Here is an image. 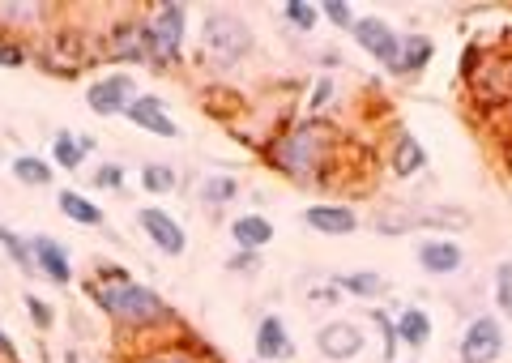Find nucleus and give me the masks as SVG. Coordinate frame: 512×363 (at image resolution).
Returning a JSON list of instances; mask_svg holds the SVG:
<instances>
[{"label":"nucleus","mask_w":512,"mask_h":363,"mask_svg":"<svg viewBox=\"0 0 512 363\" xmlns=\"http://www.w3.org/2000/svg\"><path fill=\"white\" fill-rule=\"evenodd\" d=\"M333 146H338V137H333L329 124L299 120L269 146V163L299 184H308V180L316 184L320 171H329V163H333Z\"/></svg>","instance_id":"obj_1"},{"label":"nucleus","mask_w":512,"mask_h":363,"mask_svg":"<svg viewBox=\"0 0 512 363\" xmlns=\"http://www.w3.org/2000/svg\"><path fill=\"white\" fill-rule=\"evenodd\" d=\"M90 295L111 321H120L128 329H150V325H167L171 321V308L163 304V295H154L150 287L133 282L124 270H107L90 287Z\"/></svg>","instance_id":"obj_2"},{"label":"nucleus","mask_w":512,"mask_h":363,"mask_svg":"<svg viewBox=\"0 0 512 363\" xmlns=\"http://www.w3.org/2000/svg\"><path fill=\"white\" fill-rule=\"evenodd\" d=\"M252 26L231 9H210L201 22V56H210L214 65H239L252 52Z\"/></svg>","instance_id":"obj_3"},{"label":"nucleus","mask_w":512,"mask_h":363,"mask_svg":"<svg viewBox=\"0 0 512 363\" xmlns=\"http://www.w3.org/2000/svg\"><path fill=\"white\" fill-rule=\"evenodd\" d=\"M141 35H146L150 65H175L184 52V5H158L141 22Z\"/></svg>","instance_id":"obj_4"},{"label":"nucleus","mask_w":512,"mask_h":363,"mask_svg":"<svg viewBox=\"0 0 512 363\" xmlns=\"http://www.w3.org/2000/svg\"><path fill=\"white\" fill-rule=\"evenodd\" d=\"M350 35H355V43L363 47L367 56L397 73V60H402V35H397L389 22H384V18H359Z\"/></svg>","instance_id":"obj_5"},{"label":"nucleus","mask_w":512,"mask_h":363,"mask_svg":"<svg viewBox=\"0 0 512 363\" xmlns=\"http://www.w3.org/2000/svg\"><path fill=\"white\" fill-rule=\"evenodd\" d=\"M504 355V325L495 317H474L461 334V363H495Z\"/></svg>","instance_id":"obj_6"},{"label":"nucleus","mask_w":512,"mask_h":363,"mask_svg":"<svg viewBox=\"0 0 512 363\" xmlns=\"http://www.w3.org/2000/svg\"><path fill=\"white\" fill-rule=\"evenodd\" d=\"M363 329L355 321H329V325H320L316 329V351L333 359V363H350V359H359L363 355Z\"/></svg>","instance_id":"obj_7"},{"label":"nucleus","mask_w":512,"mask_h":363,"mask_svg":"<svg viewBox=\"0 0 512 363\" xmlns=\"http://www.w3.org/2000/svg\"><path fill=\"white\" fill-rule=\"evenodd\" d=\"M133 99H137V86H133L128 73H111V77H103V82H94L86 90V103H90L94 116H120V112L133 107Z\"/></svg>","instance_id":"obj_8"},{"label":"nucleus","mask_w":512,"mask_h":363,"mask_svg":"<svg viewBox=\"0 0 512 363\" xmlns=\"http://www.w3.org/2000/svg\"><path fill=\"white\" fill-rule=\"evenodd\" d=\"M137 223H141V231L154 240V248H163L167 257H180V252L188 248V235H184V227L175 223V218L167 214V210H158V205H146V210L137 214Z\"/></svg>","instance_id":"obj_9"},{"label":"nucleus","mask_w":512,"mask_h":363,"mask_svg":"<svg viewBox=\"0 0 512 363\" xmlns=\"http://www.w3.org/2000/svg\"><path fill=\"white\" fill-rule=\"evenodd\" d=\"M461 261H466V252H461L457 240H423L419 244V265H423V274H431V278L457 274Z\"/></svg>","instance_id":"obj_10"},{"label":"nucleus","mask_w":512,"mask_h":363,"mask_svg":"<svg viewBox=\"0 0 512 363\" xmlns=\"http://www.w3.org/2000/svg\"><path fill=\"white\" fill-rule=\"evenodd\" d=\"M124 116L133 120L137 129L154 133V137H175V133H180V129H175V120L167 116L163 99H154V94H137V99H133V107H128Z\"/></svg>","instance_id":"obj_11"},{"label":"nucleus","mask_w":512,"mask_h":363,"mask_svg":"<svg viewBox=\"0 0 512 363\" xmlns=\"http://www.w3.org/2000/svg\"><path fill=\"white\" fill-rule=\"evenodd\" d=\"M303 223L320 235H350L359 227V214L350 205H308L303 210Z\"/></svg>","instance_id":"obj_12"},{"label":"nucleus","mask_w":512,"mask_h":363,"mask_svg":"<svg viewBox=\"0 0 512 363\" xmlns=\"http://www.w3.org/2000/svg\"><path fill=\"white\" fill-rule=\"evenodd\" d=\"M30 257H35V270H39V274H47L52 282H60V287L73 278L69 252H64L56 240H47V235H35V240H30Z\"/></svg>","instance_id":"obj_13"},{"label":"nucleus","mask_w":512,"mask_h":363,"mask_svg":"<svg viewBox=\"0 0 512 363\" xmlns=\"http://www.w3.org/2000/svg\"><path fill=\"white\" fill-rule=\"evenodd\" d=\"M256 355L265 363H278V359H291L295 346H291V334H286V321L282 317H261L256 325Z\"/></svg>","instance_id":"obj_14"},{"label":"nucleus","mask_w":512,"mask_h":363,"mask_svg":"<svg viewBox=\"0 0 512 363\" xmlns=\"http://www.w3.org/2000/svg\"><path fill=\"white\" fill-rule=\"evenodd\" d=\"M231 235H235L239 252H261L269 240H274V223H269L265 214H239L231 223Z\"/></svg>","instance_id":"obj_15"},{"label":"nucleus","mask_w":512,"mask_h":363,"mask_svg":"<svg viewBox=\"0 0 512 363\" xmlns=\"http://www.w3.org/2000/svg\"><path fill=\"white\" fill-rule=\"evenodd\" d=\"M393 176H402V180H410V176H419V171L427 167V150H423V141L414 137V133H397V141H393Z\"/></svg>","instance_id":"obj_16"},{"label":"nucleus","mask_w":512,"mask_h":363,"mask_svg":"<svg viewBox=\"0 0 512 363\" xmlns=\"http://www.w3.org/2000/svg\"><path fill=\"white\" fill-rule=\"evenodd\" d=\"M393 325H397V342L410 346V351H423V346L431 342V317L423 308H402Z\"/></svg>","instance_id":"obj_17"},{"label":"nucleus","mask_w":512,"mask_h":363,"mask_svg":"<svg viewBox=\"0 0 512 363\" xmlns=\"http://www.w3.org/2000/svg\"><path fill=\"white\" fill-rule=\"evenodd\" d=\"M111 56L116 60H150L146 56V35H141V22H124L111 30Z\"/></svg>","instance_id":"obj_18"},{"label":"nucleus","mask_w":512,"mask_h":363,"mask_svg":"<svg viewBox=\"0 0 512 363\" xmlns=\"http://www.w3.org/2000/svg\"><path fill=\"white\" fill-rule=\"evenodd\" d=\"M436 56V43L427 35H402V60H397V73H423Z\"/></svg>","instance_id":"obj_19"},{"label":"nucleus","mask_w":512,"mask_h":363,"mask_svg":"<svg viewBox=\"0 0 512 363\" xmlns=\"http://www.w3.org/2000/svg\"><path fill=\"white\" fill-rule=\"evenodd\" d=\"M90 150H94L90 137L56 133V141H52V159H56V167H64V171H77V167H82V159H86Z\"/></svg>","instance_id":"obj_20"},{"label":"nucleus","mask_w":512,"mask_h":363,"mask_svg":"<svg viewBox=\"0 0 512 363\" xmlns=\"http://www.w3.org/2000/svg\"><path fill=\"white\" fill-rule=\"evenodd\" d=\"M60 214L73 218V223H82V227H99V223H103V210H99V205H94L90 197H82V193H69V188L60 193Z\"/></svg>","instance_id":"obj_21"},{"label":"nucleus","mask_w":512,"mask_h":363,"mask_svg":"<svg viewBox=\"0 0 512 363\" xmlns=\"http://www.w3.org/2000/svg\"><path fill=\"white\" fill-rule=\"evenodd\" d=\"M333 287L359 295V299H376V295H384V278L376 270H355V274H338L333 278Z\"/></svg>","instance_id":"obj_22"},{"label":"nucleus","mask_w":512,"mask_h":363,"mask_svg":"<svg viewBox=\"0 0 512 363\" xmlns=\"http://www.w3.org/2000/svg\"><path fill=\"white\" fill-rule=\"evenodd\" d=\"M13 176H18L22 184H30V188H47L56 171H52V163L35 159V154H22V159H13Z\"/></svg>","instance_id":"obj_23"},{"label":"nucleus","mask_w":512,"mask_h":363,"mask_svg":"<svg viewBox=\"0 0 512 363\" xmlns=\"http://www.w3.org/2000/svg\"><path fill=\"white\" fill-rule=\"evenodd\" d=\"M239 197V180L235 176H210L201 184V201L205 205H227Z\"/></svg>","instance_id":"obj_24"},{"label":"nucleus","mask_w":512,"mask_h":363,"mask_svg":"<svg viewBox=\"0 0 512 363\" xmlns=\"http://www.w3.org/2000/svg\"><path fill=\"white\" fill-rule=\"evenodd\" d=\"M141 188H146V193H171V188H175V171L167 163L141 167Z\"/></svg>","instance_id":"obj_25"},{"label":"nucleus","mask_w":512,"mask_h":363,"mask_svg":"<svg viewBox=\"0 0 512 363\" xmlns=\"http://www.w3.org/2000/svg\"><path fill=\"white\" fill-rule=\"evenodd\" d=\"M495 308L512 321V261L495 265Z\"/></svg>","instance_id":"obj_26"},{"label":"nucleus","mask_w":512,"mask_h":363,"mask_svg":"<svg viewBox=\"0 0 512 363\" xmlns=\"http://www.w3.org/2000/svg\"><path fill=\"white\" fill-rule=\"evenodd\" d=\"M0 248H5V252H9V257H13V261H18V265H22V270H26V274H30V270H35V257H30V244H22V240H18V235H13V231H9L5 223H0Z\"/></svg>","instance_id":"obj_27"},{"label":"nucleus","mask_w":512,"mask_h":363,"mask_svg":"<svg viewBox=\"0 0 512 363\" xmlns=\"http://www.w3.org/2000/svg\"><path fill=\"white\" fill-rule=\"evenodd\" d=\"M286 22H291L295 30H303V35H312L316 30V9L303 5V0H291V5H286Z\"/></svg>","instance_id":"obj_28"},{"label":"nucleus","mask_w":512,"mask_h":363,"mask_svg":"<svg viewBox=\"0 0 512 363\" xmlns=\"http://www.w3.org/2000/svg\"><path fill=\"white\" fill-rule=\"evenodd\" d=\"M372 321H376L380 338H384V363H393L397 359V346H402V342H397V325L384 317V312H376V308H372Z\"/></svg>","instance_id":"obj_29"},{"label":"nucleus","mask_w":512,"mask_h":363,"mask_svg":"<svg viewBox=\"0 0 512 363\" xmlns=\"http://www.w3.org/2000/svg\"><path fill=\"white\" fill-rule=\"evenodd\" d=\"M325 18L333 22V26H338V30H355V13H350V5H346V0H325Z\"/></svg>","instance_id":"obj_30"},{"label":"nucleus","mask_w":512,"mask_h":363,"mask_svg":"<svg viewBox=\"0 0 512 363\" xmlns=\"http://www.w3.org/2000/svg\"><path fill=\"white\" fill-rule=\"evenodd\" d=\"M0 65H5V69L26 65V47L18 39H0Z\"/></svg>","instance_id":"obj_31"},{"label":"nucleus","mask_w":512,"mask_h":363,"mask_svg":"<svg viewBox=\"0 0 512 363\" xmlns=\"http://www.w3.org/2000/svg\"><path fill=\"white\" fill-rule=\"evenodd\" d=\"M137 363H201L192 351H180V346H167V351H154L146 359H137Z\"/></svg>","instance_id":"obj_32"},{"label":"nucleus","mask_w":512,"mask_h":363,"mask_svg":"<svg viewBox=\"0 0 512 363\" xmlns=\"http://www.w3.org/2000/svg\"><path fill=\"white\" fill-rule=\"evenodd\" d=\"M0 18H13V22H35L43 18L39 5H0Z\"/></svg>","instance_id":"obj_33"},{"label":"nucleus","mask_w":512,"mask_h":363,"mask_svg":"<svg viewBox=\"0 0 512 363\" xmlns=\"http://www.w3.org/2000/svg\"><path fill=\"white\" fill-rule=\"evenodd\" d=\"M94 184H99V188H120L124 184V167H116V163L99 167V171H94Z\"/></svg>","instance_id":"obj_34"},{"label":"nucleus","mask_w":512,"mask_h":363,"mask_svg":"<svg viewBox=\"0 0 512 363\" xmlns=\"http://www.w3.org/2000/svg\"><path fill=\"white\" fill-rule=\"evenodd\" d=\"M26 308H30V317H35L39 329H52V308H47L39 295H26Z\"/></svg>","instance_id":"obj_35"},{"label":"nucleus","mask_w":512,"mask_h":363,"mask_svg":"<svg viewBox=\"0 0 512 363\" xmlns=\"http://www.w3.org/2000/svg\"><path fill=\"white\" fill-rule=\"evenodd\" d=\"M329 99H333V82H329V77H320L316 90H312V99H308V107H312V112H320V107H329Z\"/></svg>","instance_id":"obj_36"},{"label":"nucleus","mask_w":512,"mask_h":363,"mask_svg":"<svg viewBox=\"0 0 512 363\" xmlns=\"http://www.w3.org/2000/svg\"><path fill=\"white\" fill-rule=\"evenodd\" d=\"M227 265H231V270H256V252H235Z\"/></svg>","instance_id":"obj_37"},{"label":"nucleus","mask_w":512,"mask_h":363,"mask_svg":"<svg viewBox=\"0 0 512 363\" xmlns=\"http://www.w3.org/2000/svg\"><path fill=\"white\" fill-rule=\"evenodd\" d=\"M0 359H9V363H22V359H18V346L9 342V334H5V329H0Z\"/></svg>","instance_id":"obj_38"}]
</instances>
